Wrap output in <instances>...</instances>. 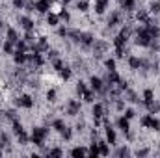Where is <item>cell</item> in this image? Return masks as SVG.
<instances>
[{
    "label": "cell",
    "mask_w": 160,
    "mask_h": 158,
    "mask_svg": "<svg viewBox=\"0 0 160 158\" xmlns=\"http://www.w3.org/2000/svg\"><path fill=\"white\" fill-rule=\"evenodd\" d=\"M45 136H47V130L45 129H36L34 130V136H32V138H34V143L36 145H43Z\"/></svg>",
    "instance_id": "obj_1"
},
{
    "label": "cell",
    "mask_w": 160,
    "mask_h": 158,
    "mask_svg": "<svg viewBox=\"0 0 160 158\" xmlns=\"http://www.w3.org/2000/svg\"><path fill=\"white\" fill-rule=\"evenodd\" d=\"M138 45H143V47H147L149 43H151V34H149V32H140V34H138Z\"/></svg>",
    "instance_id": "obj_2"
},
{
    "label": "cell",
    "mask_w": 160,
    "mask_h": 158,
    "mask_svg": "<svg viewBox=\"0 0 160 158\" xmlns=\"http://www.w3.org/2000/svg\"><path fill=\"white\" fill-rule=\"evenodd\" d=\"M142 123H143V126H151V129H155V130L160 129V123H158L156 119H153V117H143Z\"/></svg>",
    "instance_id": "obj_3"
},
{
    "label": "cell",
    "mask_w": 160,
    "mask_h": 158,
    "mask_svg": "<svg viewBox=\"0 0 160 158\" xmlns=\"http://www.w3.org/2000/svg\"><path fill=\"white\" fill-rule=\"evenodd\" d=\"M36 9H37V11H41V13L49 11V9H50V0H39V2L36 4Z\"/></svg>",
    "instance_id": "obj_4"
},
{
    "label": "cell",
    "mask_w": 160,
    "mask_h": 158,
    "mask_svg": "<svg viewBox=\"0 0 160 158\" xmlns=\"http://www.w3.org/2000/svg\"><path fill=\"white\" fill-rule=\"evenodd\" d=\"M106 4H108V0H97V4H95V9H97V13H102L106 9Z\"/></svg>",
    "instance_id": "obj_5"
},
{
    "label": "cell",
    "mask_w": 160,
    "mask_h": 158,
    "mask_svg": "<svg viewBox=\"0 0 160 158\" xmlns=\"http://www.w3.org/2000/svg\"><path fill=\"white\" fill-rule=\"evenodd\" d=\"M19 104H20V106H24V108H30L32 106V99L28 97V95H24V97L19 99Z\"/></svg>",
    "instance_id": "obj_6"
},
{
    "label": "cell",
    "mask_w": 160,
    "mask_h": 158,
    "mask_svg": "<svg viewBox=\"0 0 160 158\" xmlns=\"http://www.w3.org/2000/svg\"><path fill=\"white\" fill-rule=\"evenodd\" d=\"M143 99H145V102L149 104V106H151V104H153V91H151V89H147V91L143 93Z\"/></svg>",
    "instance_id": "obj_7"
},
{
    "label": "cell",
    "mask_w": 160,
    "mask_h": 158,
    "mask_svg": "<svg viewBox=\"0 0 160 158\" xmlns=\"http://www.w3.org/2000/svg\"><path fill=\"white\" fill-rule=\"evenodd\" d=\"M20 24H23V28H26V30H30L32 26H34V24H32V20H30L28 17H23V19H20Z\"/></svg>",
    "instance_id": "obj_8"
},
{
    "label": "cell",
    "mask_w": 160,
    "mask_h": 158,
    "mask_svg": "<svg viewBox=\"0 0 160 158\" xmlns=\"http://www.w3.org/2000/svg\"><path fill=\"white\" fill-rule=\"evenodd\" d=\"M91 88H93V89H101V88H102V82H101L99 78L93 76V78H91Z\"/></svg>",
    "instance_id": "obj_9"
},
{
    "label": "cell",
    "mask_w": 160,
    "mask_h": 158,
    "mask_svg": "<svg viewBox=\"0 0 160 158\" xmlns=\"http://www.w3.org/2000/svg\"><path fill=\"white\" fill-rule=\"evenodd\" d=\"M106 138H108L110 143H114V141H115V132H114L112 129H106Z\"/></svg>",
    "instance_id": "obj_10"
},
{
    "label": "cell",
    "mask_w": 160,
    "mask_h": 158,
    "mask_svg": "<svg viewBox=\"0 0 160 158\" xmlns=\"http://www.w3.org/2000/svg\"><path fill=\"white\" fill-rule=\"evenodd\" d=\"M71 154L78 158V156H84V154H86V151H84L82 147H77V149H73V151H71Z\"/></svg>",
    "instance_id": "obj_11"
},
{
    "label": "cell",
    "mask_w": 160,
    "mask_h": 158,
    "mask_svg": "<svg viewBox=\"0 0 160 158\" xmlns=\"http://www.w3.org/2000/svg\"><path fill=\"white\" fill-rule=\"evenodd\" d=\"M93 115H95V117H101V115H102V106H101V104H95V106H93Z\"/></svg>",
    "instance_id": "obj_12"
},
{
    "label": "cell",
    "mask_w": 160,
    "mask_h": 158,
    "mask_svg": "<svg viewBox=\"0 0 160 158\" xmlns=\"http://www.w3.org/2000/svg\"><path fill=\"white\" fill-rule=\"evenodd\" d=\"M24 60H26V56L23 54V50H19L17 54H15V61H17V63H23Z\"/></svg>",
    "instance_id": "obj_13"
},
{
    "label": "cell",
    "mask_w": 160,
    "mask_h": 158,
    "mask_svg": "<svg viewBox=\"0 0 160 158\" xmlns=\"http://www.w3.org/2000/svg\"><path fill=\"white\" fill-rule=\"evenodd\" d=\"M119 126L123 130H129V119H125V117H121L119 119Z\"/></svg>",
    "instance_id": "obj_14"
},
{
    "label": "cell",
    "mask_w": 160,
    "mask_h": 158,
    "mask_svg": "<svg viewBox=\"0 0 160 158\" xmlns=\"http://www.w3.org/2000/svg\"><path fill=\"white\" fill-rule=\"evenodd\" d=\"M142 65V61L140 60H138V58H130V67H134V69H138V67H140Z\"/></svg>",
    "instance_id": "obj_15"
},
{
    "label": "cell",
    "mask_w": 160,
    "mask_h": 158,
    "mask_svg": "<svg viewBox=\"0 0 160 158\" xmlns=\"http://www.w3.org/2000/svg\"><path fill=\"white\" fill-rule=\"evenodd\" d=\"M60 75H61V78L67 80V78L71 76V71H69V69H60Z\"/></svg>",
    "instance_id": "obj_16"
},
{
    "label": "cell",
    "mask_w": 160,
    "mask_h": 158,
    "mask_svg": "<svg viewBox=\"0 0 160 158\" xmlns=\"http://www.w3.org/2000/svg\"><path fill=\"white\" fill-rule=\"evenodd\" d=\"M77 110H78V102H71V106H69V113H77Z\"/></svg>",
    "instance_id": "obj_17"
},
{
    "label": "cell",
    "mask_w": 160,
    "mask_h": 158,
    "mask_svg": "<svg viewBox=\"0 0 160 158\" xmlns=\"http://www.w3.org/2000/svg\"><path fill=\"white\" fill-rule=\"evenodd\" d=\"M123 6H125L127 9H132V8H134V0H123Z\"/></svg>",
    "instance_id": "obj_18"
},
{
    "label": "cell",
    "mask_w": 160,
    "mask_h": 158,
    "mask_svg": "<svg viewBox=\"0 0 160 158\" xmlns=\"http://www.w3.org/2000/svg\"><path fill=\"white\" fill-rule=\"evenodd\" d=\"M99 154H108V147H106L104 143L99 145Z\"/></svg>",
    "instance_id": "obj_19"
},
{
    "label": "cell",
    "mask_w": 160,
    "mask_h": 158,
    "mask_svg": "<svg viewBox=\"0 0 160 158\" xmlns=\"http://www.w3.org/2000/svg\"><path fill=\"white\" fill-rule=\"evenodd\" d=\"M89 154H91V156H97V154H99V147H97V145H91Z\"/></svg>",
    "instance_id": "obj_20"
},
{
    "label": "cell",
    "mask_w": 160,
    "mask_h": 158,
    "mask_svg": "<svg viewBox=\"0 0 160 158\" xmlns=\"http://www.w3.org/2000/svg\"><path fill=\"white\" fill-rule=\"evenodd\" d=\"M8 36H9V41H11V43H13V41H17V34H15L13 30H9V32H8Z\"/></svg>",
    "instance_id": "obj_21"
},
{
    "label": "cell",
    "mask_w": 160,
    "mask_h": 158,
    "mask_svg": "<svg viewBox=\"0 0 160 158\" xmlns=\"http://www.w3.org/2000/svg\"><path fill=\"white\" fill-rule=\"evenodd\" d=\"M54 129L60 130V132H63V123H61V121H56V123H54Z\"/></svg>",
    "instance_id": "obj_22"
},
{
    "label": "cell",
    "mask_w": 160,
    "mask_h": 158,
    "mask_svg": "<svg viewBox=\"0 0 160 158\" xmlns=\"http://www.w3.org/2000/svg\"><path fill=\"white\" fill-rule=\"evenodd\" d=\"M58 23V17L56 15H49V24H56Z\"/></svg>",
    "instance_id": "obj_23"
},
{
    "label": "cell",
    "mask_w": 160,
    "mask_h": 158,
    "mask_svg": "<svg viewBox=\"0 0 160 158\" xmlns=\"http://www.w3.org/2000/svg\"><path fill=\"white\" fill-rule=\"evenodd\" d=\"M106 67H108L110 71H114V67H115V63H114V60H108V61H106Z\"/></svg>",
    "instance_id": "obj_24"
},
{
    "label": "cell",
    "mask_w": 160,
    "mask_h": 158,
    "mask_svg": "<svg viewBox=\"0 0 160 158\" xmlns=\"http://www.w3.org/2000/svg\"><path fill=\"white\" fill-rule=\"evenodd\" d=\"M78 9H82V11H86V9H88V2H80V4H78Z\"/></svg>",
    "instance_id": "obj_25"
},
{
    "label": "cell",
    "mask_w": 160,
    "mask_h": 158,
    "mask_svg": "<svg viewBox=\"0 0 160 158\" xmlns=\"http://www.w3.org/2000/svg\"><path fill=\"white\" fill-rule=\"evenodd\" d=\"M34 61L37 63V65H41V63H43V60H41V56H37V54L34 56Z\"/></svg>",
    "instance_id": "obj_26"
},
{
    "label": "cell",
    "mask_w": 160,
    "mask_h": 158,
    "mask_svg": "<svg viewBox=\"0 0 160 158\" xmlns=\"http://www.w3.org/2000/svg\"><path fill=\"white\" fill-rule=\"evenodd\" d=\"M4 50H6V52H11V43H6V45H4Z\"/></svg>",
    "instance_id": "obj_27"
},
{
    "label": "cell",
    "mask_w": 160,
    "mask_h": 158,
    "mask_svg": "<svg viewBox=\"0 0 160 158\" xmlns=\"http://www.w3.org/2000/svg\"><path fill=\"white\" fill-rule=\"evenodd\" d=\"M130 117H134V112L132 110H127V119H130Z\"/></svg>",
    "instance_id": "obj_28"
},
{
    "label": "cell",
    "mask_w": 160,
    "mask_h": 158,
    "mask_svg": "<svg viewBox=\"0 0 160 158\" xmlns=\"http://www.w3.org/2000/svg\"><path fill=\"white\" fill-rule=\"evenodd\" d=\"M50 154H52V156H61V151H58V149H54V151H52Z\"/></svg>",
    "instance_id": "obj_29"
},
{
    "label": "cell",
    "mask_w": 160,
    "mask_h": 158,
    "mask_svg": "<svg viewBox=\"0 0 160 158\" xmlns=\"http://www.w3.org/2000/svg\"><path fill=\"white\" fill-rule=\"evenodd\" d=\"M65 2H67V0H65Z\"/></svg>",
    "instance_id": "obj_30"
}]
</instances>
